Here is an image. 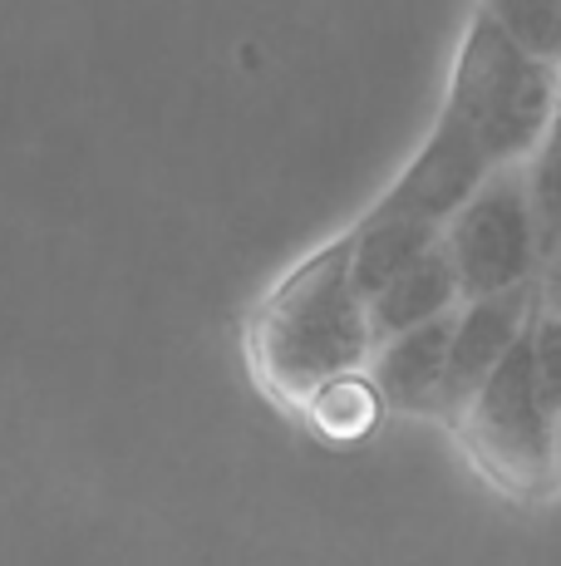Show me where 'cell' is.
Returning <instances> with one entry per match:
<instances>
[{
  "label": "cell",
  "mask_w": 561,
  "mask_h": 566,
  "mask_svg": "<svg viewBox=\"0 0 561 566\" xmlns=\"http://www.w3.org/2000/svg\"><path fill=\"white\" fill-rule=\"evenodd\" d=\"M557 84L561 64L522 50L483 10L458 50L434 134L380 198V212H404L448 227V217L493 172L537 154L552 124Z\"/></svg>",
  "instance_id": "1"
},
{
  "label": "cell",
  "mask_w": 561,
  "mask_h": 566,
  "mask_svg": "<svg viewBox=\"0 0 561 566\" xmlns=\"http://www.w3.org/2000/svg\"><path fill=\"white\" fill-rule=\"evenodd\" d=\"M252 350L280 395H320L374 355L370 296L354 281V232L296 266L256 315Z\"/></svg>",
  "instance_id": "2"
},
{
  "label": "cell",
  "mask_w": 561,
  "mask_h": 566,
  "mask_svg": "<svg viewBox=\"0 0 561 566\" xmlns=\"http://www.w3.org/2000/svg\"><path fill=\"white\" fill-rule=\"evenodd\" d=\"M458 423L478 463L512 493H532L557 473V413L542 395V379H537L532 331L483 379V389L458 413Z\"/></svg>",
  "instance_id": "3"
},
{
  "label": "cell",
  "mask_w": 561,
  "mask_h": 566,
  "mask_svg": "<svg viewBox=\"0 0 561 566\" xmlns=\"http://www.w3.org/2000/svg\"><path fill=\"white\" fill-rule=\"evenodd\" d=\"M444 247L453 252L463 281V301L493 296V291L522 286L542 276V222L527 163L498 168L444 227Z\"/></svg>",
  "instance_id": "4"
},
{
  "label": "cell",
  "mask_w": 561,
  "mask_h": 566,
  "mask_svg": "<svg viewBox=\"0 0 561 566\" xmlns=\"http://www.w3.org/2000/svg\"><path fill=\"white\" fill-rule=\"evenodd\" d=\"M537 311H542V286L522 281V286L493 291V296H473L458 306V331H453V350L444 369V389H438V413L458 419L483 389V379L502 365V355L532 331Z\"/></svg>",
  "instance_id": "5"
},
{
  "label": "cell",
  "mask_w": 561,
  "mask_h": 566,
  "mask_svg": "<svg viewBox=\"0 0 561 566\" xmlns=\"http://www.w3.org/2000/svg\"><path fill=\"white\" fill-rule=\"evenodd\" d=\"M453 331H458V311H444L434 321L414 325V331H399L374 345L370 355L374 395L404 413H438V389H444Z\"/></svg>",
  "instance_id": "6"
},
{
  "label": "cell",
  "mask_w": 561,
  "mask_h": 566,
  "mask_svg": "<svg viewBox=\"0 0 561 566\" xmlns=\"http://www.w3.org/2000/svg\"><path fill=\"white\" fill-rule=\"evenodd\" d=\"M458 306H463L458 266H453L448 247L434 242L419 261H409L390 286L370 296L374 345L390 340V335H399V331H414V325L434 321V315H444V311H458Z\"/></svg>",
  "instance_id": "7"
},
{
  "label": "cell",
  "mask_w": 561,
  "mask_h": 566,
  "mask_svg": "<svg viewBox=\"0 0 561 566\" xmlns=\"http://www.w3.org/2000/svg\"><path fill=\"white\" fill-rule=\"evenodd\" d=\"M434 242H444V227L424 222V217L380 212L374 207L360 227H354V281L364 296L384 291L409 261H419Z\"/></svg>",
  "instance_id": "8"
},
{
  "label": "cell",
  "mask_w": 561,
  "mask_h": 566,
  "mask_svg": "<svg viewBox=\"0 0 561 566\" xmlns=\"http://www.w3.org/2000/svg\"><path fill=\"white\" fill-rule=\"evenodd\" d=\"M527 178H532L537 222H542V252L552 256L561 247V84H557V108H552V124H547V138L527 158Z\"/></svg>",
  "instance_id": "9"
},
{
  "label": "cell",
  "mask_w": 561,
  "mask_h": 566,
  "mask_svg": "<svg viewBox=\"0 0 561 566\" xmlns=\"http://www.w3.org/2000/svg\"><path fill=\"white\" fill-rule=\"evenodd\" d=\"M483 10H488L522 50L561 64V0H488Z\"/></svg>",
  "instance_id": "10"
},
{
  "label": "cell",
  "mask_w": 561,
  "mask_h": 566,
  "mask_svg": "<svg viewBox=\"0 0 561 566\" xmlns=\"http://www.w3.org/2000/svg\"><path fill=\"white\" fill-rule=\"evenodd\" d=\"M532 355H537V379H542L547 405H561V311H537L532 321Z\"/></svg>",
  "instance_id": "11"
},
{
  "label": "cell",
  "mask_w": 561,
  "mask_h": 566,
  "mask_svg": "<svg viewBox=\"0 0 561 566\" xmlns=\"http://www.w3.org/2000/svg\"><path fill=\"white\" fill-rule=\"evenodd\" d=\"M537 286H542V311H561V247L542 261V276H537Z\"/></svg>",
  "instance_id": "12"
},
{
  "label": "cell",
  "mask_w": 561,
  "mask_h": 566,
  "mask_svg": "<svg viewBox=\"0 0 561 566\" xmlns=\"http://www.w3.org/2000/svg\"><path fill=\"white\" fill-rule=\"evenodd\" d=\"M557 473H561V405H557Z\"/></svg>",
  "instance_id": "13"
},
{
  "label": "cell",
  "mask_w": 561,
  "mask_h": 566,
  "mask_svg": "<svg viewBox=\"0 0 561 566\" xmlns=\"http://www.w3.org/2000/svg\"><path fill=\"white\" fill-rule=\"evenodd\" d=\"M557 478H561V473H557Z\"/></svg>",
  "instance_id": "14"
}]
</instances>
